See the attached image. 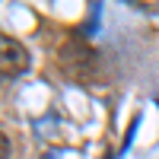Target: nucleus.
Segmentation results:
<instances>
[{
	"mask_svg": "<svg viewBox=\"0 0 159 159\" xmlns=\"http://www.w3.org/2000/svg\"><path fill=\"white\" fill-rule=\"evenodd\" d=\"M57 67L70 83H83V86H99L108 83V64L96 48L83 38H67L57 48Z\"/></svg>",
	"mask_w": 159,
	"mask_h": 159,
	"instance_id": "f257e3e1",
	"label": "nucleus"
},
{
	"mask_svg": "<svg viewBox=\"0 0 159 159\" xmlns=\"http://www.w3.org/2000/svg\"><path fill=\"white\" fill-rule=\"evenodd\" d=\"M29 51L13 35H0V80H16L29 70Z\"/></svg>",
	"mask_w": 159,
	"mask_h": 159,
	"instance_id": "f03ea898",
	"label": "nucleus"
},
{
	"mask_svg": "<svg viewBox=\"0 0 159 159\" xmlns=\"http://www.w3.org/2000/svg\"><path fill=\"white\" fill-rule=\"evenodd\" d=\"M96 22H99V7H92V10H89V19H86V25H83V35H92V32H96Z\"/></svg>",
	"mask_w": 159,
	"mask_h": 159,
	"instance_id": "7ed1b4c3",
	"label": "nucleus"
},
{
	"mask_svg": "<svg viewBox=\"0 0 159 159\" xmlns=\"http://www.w3.org/2000/svg\"><path fill=\"white\" fill-rule=\"evenodd\" d=\"M0 159H10V137L3 127H0Z\"/></svg>",
	"mask_w": 159,
	"mask_h": 159,
	"instance_id": "20e7f679",
	"label": "nucleus"
}]
</instances>
